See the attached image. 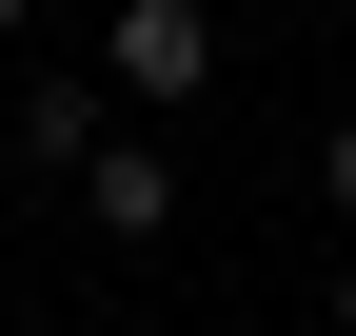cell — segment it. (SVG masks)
Listing matches in <instances>:
<instances>
[{"mask_svg":"<svg viewBox=\"0 0 356 336\" xmlns=\"http://www.w3.org/2000/svg\"><path fill=\"white\" fill-rule=\"evenodd\" d=\"M99 79H119V99H198V79H218V20H198V0H119V20H99Z\"/></svg>","mask_w":356,"mask_h":336,"instance_id":"obj_1","label":"cell"},{"mask_svg":"<svg viewBox=\"0 0 356 336\" xmlns=\"http://www.w3.org/2000/svg\"><path fill=\"white\" fill-rule=\"evenodd\" d=\"M79 218H99V237H159V218H178V178H159L139 139H99V158H79Z\"/></svg>","mask_w":356,"mask_h":336,"instance_id":"obj_2","label":"cell"},{"mask_svg":"<svg viewBox=\"0 0 356 336\" xmlns=\"http://www.w3.org/2000/svg\"><path fill=\"white\" fill-rule=\"evenodd\" d=\"M20 158L79 178V158H99V99H79V79H20Z\"/></svg>","mask_w":356,"mask_h":336,"instance_id":"obj_3","label":"cell"},{"mask_svg":"<svg viewBox=\"0 0 356 336\" xmlns=\"http://www.w3.org/2000/svg\"><path fill=\"white\" fill-rule=\"evenodd\" d=\"M317 198H337V218H356V119H337V139H317Z\"/></svg>","mask_w":356,"mask_h":336,"instance_id":"obj_4","label":"cell"},{"mask_svg":"<svg viewBox=\"0 0 356 336\" xmlns=\"http://www.w3.org/2000/svg\"><path fill=\"white\" fill-rule=\"evenodd\" d=\"M337 336H356V258H337Z\"/></svg>","mask_w":356,"mask_h":336,"instance_id":"obj_5","label":"cell"},{"mask_svg":"<svg viewBox=\"0 0 356 336\" xmlns=\"http://www.w3.org/2000/svg\"><path fill=\"white\" fill-rule=\"evenodd\" d=\"M0 60H20V0H0Z\"/></svg>","mask_w":356,"mask_h":336,"instance_id":"obj_6","label":"cell"}]
</instances>
